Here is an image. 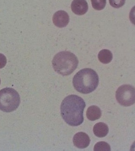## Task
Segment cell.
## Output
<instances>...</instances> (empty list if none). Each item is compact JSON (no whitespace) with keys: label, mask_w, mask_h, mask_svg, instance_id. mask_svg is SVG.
Segmentation results:
<instances>
[{"label":"cell","mask_w":135,"mask_h":151,"mask_svg":"<svg viewBox=\"0 0 135 151\" xmlns=\"http://www.w3.org/2000/svg\"><path fill=\"white\" fill-rule=\"evenodd\" d=\"M86 103L82 98L76 95L66 97L61 106V115L65 123L77 126L84 121L83 112Z\"/></svg>","instance_id":"cell-1"},{"label":"cell","mask_w":135,"mask_h":151,"mask_svg":"<svg viewBox=\"0 0 135 151\" xmlns=\"http://www.w3.org/2000/svg\"><path fill=\"white\" fill-rule=\"evenodd\" d=\"M99 83L98 74L93 69L85 68L75 75L73 86L78 92L83 94L91 93L96 90Z\"/></svg>","instance_id":"cell-2"},{"label":"cell","mask_w":135,"mask_h":151,"mask_svg":"<svg viewBox=\"0 0 135 151\" xmlns=\"http://www.w3.org/2000/svg\"><path fill=\"white\" fill-rule=\"evenodd\" d=\"M78 59L70 52L61 51L56 54L53 58L52 64L54 70L63 76L70 75L77 68Z\"/></svg>","instance_id":"cell-3"},{"label":"cell","mask_w":135,"mask_h":151,"mask_svg":"<svg viewBox=\"0 0 135 151\" xmlns=\"http://www.w3.org/2000/svg\"><path fill=\"white\" fill-rule=\"evenodd\" d=\"M20 99L16 90L6 88L0 90V110L10 112L15 111L19 106Z\"/></svg>","instance_id":"cell-4"},{"label":"cell","mask_w":135,"mask_h":151,"mask_svg":"<svg viewBox=\"0 0 135 151\" xmlns=\"http://www.w3.org/2000/svg\"><path fill=\"white\" fill-rule=\"evenodd\" d=\"M116 98L118 103L124 106H129L135 102L134 87L129 85H123L117 89Z\"/></svg>","instance_id":"cell-5"},{"label":"cell","mask_w":135,"mask_h":151,"mask_svg":"<svg viewBox=\"0 0 135 151\" xmlns=\"http://www.w3.org/2000/svg\"><path fill=\"white\" fill-rule=\"evenodd\" d=\"M53 20L55 26L59 28H63L68 25L69 22V16L65 11L60 10L54 14Z\"/></svg>","instance_id":"cell-6"},{"label":"cell","mask_w":135,"mask_h":151,"mask_svg":"<svg viewBox=\"0 0 135 151\" xmlns=\"http://www.w3.org/2000/svg\"><path fill=\"white\" fill-rule=\"evenodd\" d=\"M73 144L77 148L84 149L89 145L90 139L87 133L78 132L74 135L73 139Z\"/></svg>","instance_id":"cell-7"},{"label":"cell","mask_w":135,"mask_h":151,"mask_svg":"<svg viewBox=\"0 0 135 151\" xmlns=\"http://www.w3.org/2000/svg\"><path fill=\"white\" fill-rule=\"evenodd\" d=\"M71 9L74 14L82 15L88 10V4L86 0H74L71 4Z\"/></svg>","instance_id":"cell-8"},{"label":"cell","mask_w":135,"mask_h":151,"mask_svg":"<svg viewBox=\"0 0 135 151\" xmlns=\"http://www.w3.org/2000/svg\"><path fill=\"white\" fill-rule=\"evenodd\" d=\"M94 134L98 137H105L109 132L108 125L104 123H98L94 125L93 129Z\"/></svg>","instance_id":"cell-9"},{"label":"cell","mask_w":135,"mask_h":151,"mask_svg":"<svg viewBox=\"0 0 135 151\" xmlns=\"http://www.w3.org/2000/svg\"><path fill=\"white\" fill-rule=\"evenodd\" d=\"M86 115L90 121H96L100 118L101 116V110L97 106H91L87 109Z\"/></svg>","instance_id":"cell-10"},{"label":"cell","mask_w":135,"mask_h":151,"mask_svg":"<svg viewBox=\"0 0 135 151\" xmlns=\"http://www.w3.org/2000/svg\"><path fill=\"white\" fill-rule=\"evenodd\" d=\"M98 58L100 62L106 64L111 62L113 59V55L109 50H102L98 54Z\"/></svg>","instance_id":"cell-11"},{"label":"cell","mask_w":135,"mask_h":151,"mask_svg":"<svg viewBox=\"0 0 135 151\" xmlns=\"http://www.w3.org/2000/svg\"><path fill=\"white\" fill-rule=\"evenodd\" d=\"M95 151H110L111 148L110 145L108 143L104 142H98L95 145L94 147Z\"/></svg>","instance_id":"cell-12"},{"label":"cell","mask_w":135,"mask_h":151,"mask_svg":"<svg viewBox=\"0 0 135 151\" xmlns=\"http://www.w3.org/2000/svg\"><path fill=\"white\" fill-rule=\"evenodd\" d=\"M93 7L96 10L100 11L106 6V0H91Z\"/></svg>","instance_id":"cell-13"},{"label":"cell","mask_w":135,"mask_h":151,"mask_svg":"<svg viewBox=\"0 0 135 151\" xmlns=\"http://www.w3.org/2000/svg\"><path fill=\"white\" fill-rule=\"evenodd\" d=\"M109 1L112 7L118 9L125 5L126 0H109Z\"/></svg>","instance_id":"cell-14"},{"label":"cell","mask_w":135,"mask_h":151,"mask_svg":"<svg viewBox=\"0 0 135 151\" xmlns=\"http://www.w3.org/2000/svg\"><path fill=\"white\" fill-rule=\"evenodd\" d=\"M6 57L3 54L0 53V69L5 67L7 64Z\"/></svg>","instance_id":"cell-15"},{"label":"cell","mask_w":135,"mask_h":151,"mask_svg":"<svg viewBox=\"0 0 135 151\" xmlns=\"http://www.w3.org/2000/svg\"><path fill=\"white\" fill-rule=\"evenodd\" d=\"M1 79H0V84H1Z\"/></svg>","instance_id":"cell-16"}]
</instances>
